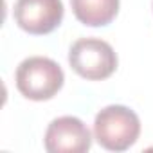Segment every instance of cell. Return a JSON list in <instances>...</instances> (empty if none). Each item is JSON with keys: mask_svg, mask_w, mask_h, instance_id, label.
<instances>
[{"mask_svg": "<svg viewBox=\"0 0 153 153\" xmlns=\"http://www.w3.org/2000/svg\"><path fill=\"white\" fill-rule=\"evenodd\" d=\"M140 135L139 115L124 105H110L94 119V139L108 151L130 149Z\"/></svg>", "mask_w": 153, "mask_h": 153, "instance_id": "6da1fadb", "label": "cell"}, {"mask_svg": "<svg viewBox=\"0 0 153 153\" xmlns=\"http://www.w3.org/2000/svg\"><path fill=\"white\" fill-rule=\"evenodd\" d=\"M15 81L24 97L31 101H49L63 88L65 74L54 59L31 56L16 67Z\"/></svg>", "mask_w": 153, "mask_h": 153, "instance_id": "7a4b0ae2", "label": "cell"}, {"mask_svg": "<svg viewBox=\"0 0 153 153\" xmlns=\"http://www.w3.org/2000/svg\"><path fill=\"white\" fill-rule=\"evenodd\" d=\"M70 68L88 81H103L117 70L114 47L101 38H79L68 51Z\"/></svg>", "mask_w": 153, "mask_h": 153, "instance_id": "3957f363", "label": "cell"}, {"mask_svg": "<svg viewBox=\"0 0 153 153\" xmlns=\"http://www.w3.org/2000/svg\"><path fill=\"white\" fill-rule=\"evenodd\" d=\"M63 15L61 0H16L15 4L16 25L34 36L49 34L58 29Z\"/></svg>", "mask_w": 153, "mask_h": 153, "instance_id": "277c9868", "label": "cell"}, {"mask_svg": "<svg viewBox=\"0 0 153 153\" xmlns=\"http://www.w3.org/2000/svg\"><path fill=\"white\" fill-rule=\"evenodd\" d=\"M43 146L49 153H85L92 146V133L79 117L63 115L47 126Z\"/></svg>", "mask_w": 153, "mask_h": 153, "instance_id": "5b68a950", "label": "cell"}, {"mask_svg": "<svg viewBox=\"0 0 153 153\" xmlns=\"http://www.w3.org/2000/svg\"><path fill=\"white\" fill-rule=\"evenodd\" d=\"M74 16L83 25L105 27L119 13V0H70Z\"/></svg>", "mask_w": 153, "mask_h": 153, "instance_id": "8992f818", "label": "cell"}]
</instances>
